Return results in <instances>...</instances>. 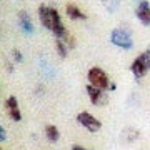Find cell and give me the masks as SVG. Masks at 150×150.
<instances>
[{
    "instance_id": "obj_14",
    "label": "cell",
    "mask_w": 150,
    "mask_h": 150,
    "mask_svg": "<svg viewBox=\"0 0 150 150\" xmlns=\"http://www.w3.org/2000/svg\"><path fill=\"white\" fill-rule=\"evenodd\" d=\"M103 2V7H105V10L113 13V12L118 10V7H120V0H102Z\"/></svg>"
},
{
    "instance_id": "obj_13",
    "label": "cell",
    "mask_w": 150,
    "mask_h": 150,
    "mask_svg": "<svg viewBox=\"0 0 150 150\" xmlns=\"http://www.w3.org/2000/svg\"><path fill=\"white\" fill-rule=\"evenodd\" d=\"M139 130H134V129H125L122 132V139L127 142V144H130V142H134V140L139 139Z\"/></svg>"
},
{
    "instance_id": "obj_17",
    "label": "cell",
    "mask_w": 150,
    "mask_h": 150,
    "mask_svg": "<svg viewBox=\"0 0 150 150\" xmlns=\"http://www.w3.org/2000/svg\"><path fill=\"white\" fill-rule=\"evenodd\" d=\"M2 140H5V130H4V127H0V142Z\"/></svg>"
},
{
    "instance_id": "obj_11",
    "label": "cell",
    "mask_w": 150,
    "mask_h": 150,
    "mask_svg": "<svg viewBox=\"0 0 150 150\" xmlns=\"http://www.w3.org/2000/svg\"><path fill=\"white\" fill-rule=\"evenodd\" d=\"M45 137H47L50 142H57L60 139V132L55 125H47L45 127Z\"/></svg>"
},
{
    "instance_id": "obj_2",
    "label": "cell",
    "mask_w": 150,
    "mask_h": 150,
    "mask_svg": "<svg viewBox=\"0 0 150 150\" xmlns=\"http://www.w3.org/2000/svg\"><path fill=\"white\" fill-rule=\"evenodd\" d=\"M87 79H88V83L97 88H100V90H108L110 88V80H108V75L103 72L100 67H92L88 70V75H87Z\"/></svg>"
},
{
    "instance_id": "obj_18",
    "label": "cell",
    "mask_w": 150,
    "mask_h": 150,
    "mask_svg": "<svg viewBox=\"0 0 150 150\" xmlns=\"http://www.w3.org/2000/svg\"><path fill=\"white\" fill-rule=\"evenodd\" d=\"M72 150H87V149H85V147H82V145H74Z\"/></svg>"
},
{
    "instance_id": "obj_3",
    "label": "cell",
    "mask_w": 150,
    "mask_h": 150,
    "mask_svg": "<svg viewBox=\"0 0 150 150\" xmlns=\"http://www.w3.org/2000/svg\"><path fill=\"white\" fill-rule=\"evenodd\" d=\"M110 42L117 47L123 48V50H130L134 47V40L125 28H113L110 32Z\"/></svg>"
},
{
    "instance_id": "obj_10",
    "label": "cell",
    "mask_w": 150,
    "mask_h": 150,
    "mask_svg": "<svg viewBox=\"0 0 150 150\" xmlns=\"http://www.w3.org/2000/svg\"><path fill=\"white\" fill-rule=\"evenodd\" d=\"M18 22H20L22 28L25 30V32H32V20H30V15H28L27 12H18Z\"/></svg>"
},
{
    "instance_id": "obj_4",
    "label": "cell",
    "mask_w": 150,
    "mask_h": 150,
    "mask_svg": "<svg viewBox=\"0 0 150 150\" xmlns=\"http://www.w3.org/2000/svg\"><path fill=\"white\" fill-rule=\"evenodd\" d=\"M77 122L80 123L83 129L88 130V132H98V130L102 129V122L97 120V118L88 112H80L79 113V115H77Z\"/></svg>"
},
{
    "instance_id": "obj_9",
    "label": "cell",
    "mask_w": 150,
    "mask_h": 150,
    "mask_svg": "<svg viewBox=\"0 0 150 150\" xmlns=\"http://www.w3.org/2000/svg\"><path fill=\"white\" fill-rule=\"evenodd\" d=\"M65 12H67L69 18H72V20H85L87 18V15L75 4H67L65 5Z\"/></svg>"
},
{
    "instance_id": "obj_6",
    "label": "cell",
    "mask_w": 150,
    "mask_h": 150,
    "mask_svg": "<svg viewBox=\"0 0 150 150\" xmlns=\"http://www.w3.org/2000/svg\"><path fill=\"white\" fill-rule=\"evenodd\" d=\"M149 65H147V62H145L144 55L140 54L137 59L132 62V65H130V72L134 74L135 79H142V77H145L147 75V72H149Z\"/></svg>"
},
{
    "instance_id": "obj_12",
    "label": "cell",
    "mask_w": 150,
    "mask_h": 150,
    "mask_svg": "<svg viewBox=\"0 0 150 150\" xmlns=\"http://www.w3.org/2000/svg\"><path fill=\"white\" fill-rule=\"evenodd\" d=\"M55 50L60 55V59H65L67 54H69V47H67V43L62 38H55Z\"/></svg>"
},
{
    "instance_id": "obj_15",
    "label": "cell",
    "mask_w": 150,
    "mask_h": 150,
    "mask_svg": "<svg viewBox=\"0 0 150 150\" xmlns=\"http://www.w3.org/2000/svg\"><path fill=\"white\" fill-rule=\"evenodd\" d=\"M12 54H13V60H15L17 64H20L22 60H23V57H22V54H20V50H13Z\"/></svg>"
},
{
    "instance_id": "obj_5",
    "label": "cell",
    "mask_w": 150,
    "mask_h": 150,
    "mask_svg": "<svg viewBox=\"0 0 150 150\" xmlns=\"http://www.w3.org/2000/svg\"><path fill=\"white\" fill-rule=\"evenodd\" d=\"M87 95H88V98H90V102L93 103V105H105L107 103V93H105V90H100V88H97V87L93 85H87Z\"/></svg>"
},
{
    "instance_id": "obj_16",
    "label": "cell",
    "mask_w": 150,
    "mask_h": 150,
    "mask_svg": "<svg viewBox=\"0 0 150 150\" xmlns=\"http://www.w3.org/2000/svg\"><path fill=\"white\" fill-rule=\"evenodd\" d=\"M142 55H144V59L145 62H147V65H149V69H150V47L145 50V52H142Z\"/></svg>"
},
{
    "instance_id": "obj_1",
    "label": "cell",
    "mask_w": 150,
    "mask_h": 150,
    "mask_svg": "<svg viewBox=\"0 0 150 150\" xmlns=\"http://www.w3.org/2000/svg\"><path fill=\"white\" fill-rule=\"evenodd\" d=\"M38 18H40V23H42L43 27L54 33L55 38H65L69 35V32H67V28H65L57 8L43 5V4L38 5Z\"/></svg>"
},
{
    "instance_id": "obj_19",
    "label": "cell",
    "mask_w": 150,
    "mask_h": 150,
    "mask_svg": "<svg viewBox=\"0 0 150 150\" xmlns=\"http://www.w3.org/2000/svg\"><path fill=\"white\" fill-rule=\"evenodd\" d=\"M0 150H2V149H0Z\"/></svg>"
},
{
    "instance_id": "obj_8",
    "label": "cell",
    "mask_w": 150,
    "mask_h": 150,
    "mask_svg": "<svg viewBox=\"0 0 150 150\" xmlns=\"http://www.w3.org/2000/svg\"><path fill=\"white\" fill-rule=\"evenodd\" d=\"M5 107H7L8 115L12 117V120L20 122L22 120V112H20V107H18V100H17L15 97H8V98H7Z\"/></svg>"
},
{
    "instance_id": "obj_7",
    "label": "cell",
    "mask_w": 150,
    "mask_h": 150,
    "mask_svg": "<svg viewBox=\"0 0 150 150\" xmlns=\"http://www.w3.org/2000/svg\"><path fill=\"white\" fill-rule=\"evenodd\" d=\"M135 15L145 27H150V4L147 0H142L135 10Z\"/></svg>"
}]
</instances>
